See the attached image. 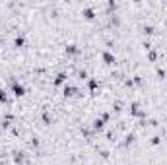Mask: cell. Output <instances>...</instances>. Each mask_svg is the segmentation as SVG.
<instances>
[{"label":"cell","mask_w":167,"mask_h":165,"mask_svg":"<svg viewBox=\"0 0 167 165\" xmlns=\"http://www.w3.org/2000/svg\"><path fill=\"white\" fill-rule=\"evenodd\" d=\"M23 43H25V39H23L22 35H18V37H16V47L22 49V47H23Z\"/></svg>","instance_id":"obj_5"},{"label":"cell","mask_w":167,"mask_h":165,"mask_svg":"<svg viewBox=\"0 0 167 165\" xmlns=\"http://www.w3.org/2000/svg\"><path fill=\"white\" fill-rule=\"evenodd\" d=\"M8 101V95H6V90H0V103H6Z\"/></svg>","instance_id":"obj_6"},{"label":"cell","mask_w":167,"mask_h":165,"mask_svg":"<svg viewBox=\"0 0 167 165\" xmlns=\"http://www.w3.org/2000/svg\"><path fill=\"white\" fill-rule=\"evenodd\" d=\"M66 80V74H64V72H62V74H58V76H56V78H55V85H60L62 84V82H64Z\"/></svg>","instance_id":"obj_4"},{"label":"cell","mask_w":167,"mask_h":165,"mask_svg":"<svg viewBox=\"0 0 167 165\" xmlns=\"http://www.w3.org/2000/svg\"><path fill=\"white\" fill-rule=\"evenodd\" d=\"M74 93H76V88H72V85H66L64 88V95L66 97H72Z\"/></svg>","instance_id":"obj_3"},{"label":"cell","mask_w":167,"mask_h":165,"mask_svg":"<svg viewBox=\"0 0 167 165\" xmlns=\"http://www.w3.org/2000/svg\"><path fill=\"white\" fill-rule=\"evenodd\" d=\"M89 88H91V90H95V88H97V82H95V80H89Z\"/></svg>","instance_id":"obj_7"},{"label":"cell","mask_w":167,"mask_h":165,"mask_svg":"<svg viewBox=\"0 0 167 165\" xmlns=\"http://www.w3.org/2000/svg\"><path fill=\"white\" fill-rule=\"evenodd\" d=\"M12 93H14L16 97H22V95L25 93V88H23L18 80H14V82H12Z\"/></svg>","instance_id":"obj_1"},{"label":"cell","mask_w":167,"mask_h":165,"mask_svg":"<svg viewBox=\"0 0 167 165\" xmlns=\"http://www.w3.org/2000/svg\"><path fill=\"white\" fill-rule=\"evenodd\" d=\"M103 60H105L107 64H113V62H115V57H113L111 52H103Z\"/></svg>","instance_id":"obj_2"}]
</instances>
